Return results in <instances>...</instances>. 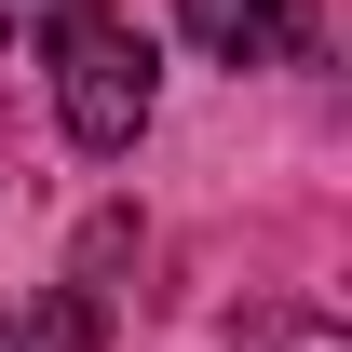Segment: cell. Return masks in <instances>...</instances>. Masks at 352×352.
I'll list each match as a JSON object with an SVG mask.
<instances>
[{
  "instance_id": "cell-2",
  "label": "cell",
  "mask_w": 352,
  "mask_h": 352,
  "mask_svg": "<svg viewBox=\"0 0 352 352\" xmlns=\"http://www.w3.org/2000/svg\"><path fill=\"white\" fill-rule=\"evenodd\" d=\"M176 28L217 68H285V54H311V0H176Z\"/></svg>"
},
{
  "instance_id": "cell-5",
  "label": "cell",
  "mask_w": 352,
  "mask_h": 352,
  "mask_svg": "<svg viewBox=\"0 0 352 352\" xmlns=\"http://www.w3.org/2000/svg\"><path fill=\"white\" fill-rule=\"evenodd\" d=\"M0 41H14V0H0Z\"/></svg>"
},
{
  "instance_id": "cell-1",
  "label": "cell",
  "mask_w": 352,
  "mask_h": 352,
  "mask_svg": "<svg viewBox=\"0 0 352 352\" xmlns=\"http://www.w3.org/2000/svg\"><path fill=\"white\" fill-rule=\"evenodd\" d=\"M54 109H68L82 149H135L149 135V41L122 14H95V0L54 14Z\"/></svg>"
},
{
  "instance_id": "cell-3",
  "label": "cell",
  "mask_w": 352,
  "mask_h": 352,
  "mask_svg": "<svg viewBox=\"0 0 352 352\" xmlns=\"http://www.w3.org/2000/svg\"><path fill=\"white\" fill-rule=\"evenodd\" d=\"M0 352H95V298H0Z\"/></svg>"
},
{
  "instance_id": "cell-4",
  "label": "cell",
  "mask_w": 352,
  "mask_h": 352,
  "mask_svg": "<svg viewBox=\"0 0 352 352\" xmlns=\"http://www.w3.org/2000/svg\"><path fill=\"white\" fill-rule=\"evenodd\" d=\"M244 352H352L325 311H244Z\"/></svg>"
}]
</instances>
